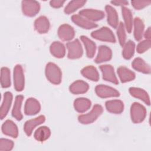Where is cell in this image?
I'll list each match as a JSON object with an SVG mask.
<instances>
[{
  "label": "cell",
  "instance_id": "8d00e7d4",
  "mask_svg": "<svg viewBox=\"0 0 151 151\" xmlns=\"http://www.w3.org/2000/svg\"><path fill=\"white\" fill-rule=\"evenodd\" d=\"M14 143L13 141L7 139H0V150L1 151H9L14 147Z\"/></svg>",
  "mask_w": 151,
  "mask_h": 151
},
{
  "label": "cell",
  "instance_id": "1f68e13d",
  "mask_svg": "<svg viewBox=\"0 0 151 151\" xmlns=\"http://www.w3.org/2000/svg\"><path fill=\"white\" fill-rule=\"evenodd\" d=\"M51 135V131L47 126L38 127L34 133V138L39 142H44L48 139Z\"/></svg>",
  "mask_w": 151,
  "mask_h": 151
},
{
  "label": "cell",
  "instance_id": "4dcf8cb0",
  "mask_svg": "<svg viewBox=\"0 0 151 151\" xmlns=\"http://www.w3.org/2000/svg\"><path fill=\"white\" fill-rule=\"evenodd\" d=\"M134 37L136 41L142 40L143 37L145 25L143 21L139 17L134 18Z\"/></svg>",
  "mask_w": 151,
  "mask_h": 151
},
{
  "label": "cell",
  "instance_id": "6da1fadb",
  "mask_svg": "<svg viewBox=\"0 0 151 151\" xmlns=\"http://www.w3.org/2000/svg\"><path fill=\"white\" fill-rule=\"evenodd\" d=\"M45 76L49 81L54 84H59L61 81L62 73L60 68L53 63H48L45 67Z\"/></svg>",
  "mask_w": 151,
  "mask_h": 151
},
{
  "label": "cell",
  "instance_id": "83f0119b",
  "mask_svg": "<svg viewBox=\"0 0 151 151\" xmlns=\"http://www.w3.org/2000/svg\"><path fill=\"white\" fill-rule=\"evenodd\" d=\"M24 97L22 95L16 96L13 109L12 110V115L17 120H21L22 119V114L21 113V106Z\"/></svg>",
  "mask_w": 151,
  "mask_h": 151
},
{
  "label": "cell",
  "instance_id": "7c38bea8",
  "mask_svg": "<svg viewBox=\"0 0 151 151\" xmlns=\"http://www.w3.org/2000/svg\"><path fill=\"white\" fill-rule=\"evenodd\" d=\"M45 120V117L44 115H40L37 117L27 120L24 125V130L25 134L28 136H30L35 127L42 123Z\"/></svg>",
  "mask_w": 151,
  "mask_h": 151
},
{
  "label": "cell",
  "instance_id": "9c48e42d",
  "mask_svg": "<svg viewBox=\"0 0 151 151\" xmlns=\"http://www.w3.org/2000/svg\"><path fill=\"white\" fill-rule=\"evenodd\" d=\"M80 15L90 21H97L104 17V13L102 11L93 9H84L79 12Z\"/></svg>",
  "mask_w": 151,
  "mask_h": 151
},
{
  "label": "cell",
  "instance_id": "b9f144b4",
  "mask_svg": "<svg viewBox=\"0 0 151 151\" xmlns=\"http://www.w3.org/2000/svg\"><path fill=\"white\" fill-rule=\"evenodd\" d=\"M144 36L146 38V40H150L151 37V31H150V27H149L147 30L145 31L144 34Z\"/></svg>",
  "mask_w": 151,
  "mask_h": 151
},
{
  "label": "cell",
  "instance_id": "4316f807",
  "mask_svg": "<svg viewBox=\"0 0 151 151\" xmlns=\"http://www.w3.org/2000/svg\"><path fill=\"white\" fill-rule=\"evenodd\" d=\"M51 54L57 58H63L65 54V48L63 44L59 41L53 42L50 47Z\"/></svg>",
  "mask_w": 151,
  "mask_h": 151
},
{
  "label": "cell",
  "instance_id": "ffe728a7",
  "mask_svg": "<svg viewBox=\"0 0 151 151\" xmlns=\"http://www.w3.org/2000/svg\"><path fill=\"white\" fill-rule=\"evenodd\" d=\"M88 84L83 80H77L73 82L69 88L70 92L75 94L85 93L88 91Z\"/></svg>",
  "mask_w": 151,
  "mask_h": 151
},
{
  "label": "cell",
  "instance_id": "60d3db41",
  "mask_svg": "<svg viewBox=\"0 0 151 151\" xmlns=\"http://www.w3.org/2000/svg\"><path fill=\"white\" fill-rule=\"evenodd\" d=\"M111 3L117 6H124L128 4V2L126 1H113Z\"/></svg>",
  "mask_w": 151,
  "mask_h": 151
},
{
  "label": "cell",
  "instance_id": "f1b7e54d",
  "mask_svg": "<svg viewBox=\"0 0 151 151\" xmlns=\"http://www.w3.org/2000/svg\"><path fill=\"white\" fill-rule=\"evenodd\" d=\"M80 38L85 46L86 50V55L87 57L93 58L96 53V44L86 36L82 35L81 36Z\"/></svg>",
  "mask_w": 151,
  "mask_h": 151
},
{
  "label": "cell",
  "instance_id": "f546056e",
  "mask_svg": "<svg viewBox=\"0 0 151 151\" xmlns=\"http://www.w3.org/2000/svg\"><path fill=\"white\" fill-rule=\"evenodd\" d=\"M122 13L124 19V25H125L126 30L129 33H130L132 30V27L133 24L132 13L129 8L125 6H122Z\"/></svg>",
  "mask_w": 151,
  "mask_h": 151
},
{
  "label": "cell",
  "instance_id": "836d02e7",
  "mask_svg": "<svg viewBox=\"0 0 151 151\" xmlns=\"http://www.w3.org/2000/svg\"><path fill=\"white\" fill-rule=\"evenodd\" d=\"M1 84L2 88H8L11 86L10 70L7 67H2L1 70Z\"/></svg>",
  "mask_w": 151,
  "mask_h": 151
},
{
  "label": "cell",
  "instance_id": "2e32d148",
  "mask_svg": "<svg viewBox=\"0 0 151 151\" xmlns=\"http://www.w3.org/2000/svg\"><path fill=\"white\" fill-rule=\"evenodd\" d=\"M50 22L45 16H40L34 21L35 29L40 34H45L50 29Z\"/></svg>",
  "mask_w": 151,
  "mask_h": 151
},
{
  "label": "cell",
  "instance_id": "d4e9b609",
  "mask_svg": "<svg viewBox=\"0 0 151 151\" xmlns=\"http://www.w3.org/2000/svg\"><path fill=\"white\" fill-rule=\"evenodd\" d=\"M91 103L90 100L84 97L76 99L74 101V107L79 113L86 111L91 107Z\"/></svg>",
  "mask_w": 151,
  "mask_h": 151
},
{
  "label": "cell",
  "instance_id": "30bf717a",
  "mask_svg": "<svg viewBox=\"0 0 151 151\" xmlns=\"http://www.w3.org/2000/svg\"><path fill=\"white\" fill-rule=\"evenodd\" d=\"M100 69L101 71L103 78L104 80L111 82L115 84H119V81L116 76L113 66L109 64L101 65L100 66Z\"/></svg>",
  "mask_w": 151,
  "mask_h": 151
},
{
  "label": "cell",
  "instance_id": "4fadbf2b",
  "mask_svg": "<svg viewBox=\"0 0 151 151\" xmlns=\"http://www.w3.org/2000/svg\"><path fill=\"white\" fill-rule=\"evenodd\" d=\"M58 35L59 38L63 41L71 40L75 35V31L73 27L64 24L61 25L58 30Z\"/></svg>",
  "mask_w": 151,
  "mask_h": 151
},
{
  "label": "cell",
  "instance_id": "d6986e66",
  "mask_svg": "<svg viewBox=\"0 0 151 151\" xmlns=\"http://www.w3.org/2000/svg\"><path fill=\"white\" fill-rule=\"evenodd\" d=\"M107 110L111 113L120 114L124 109L123 103L119 100H108L105 104Z\"/></svg>",
  "mask_w": 151,
  "mask_h": 151
},
{
  "label": "cell",
  "instance_id": "44dd1931",
  "mask_svg": "<svg viewBox=\"0 0 151 151\" xmlns=\"http://www.w3.org/2000/svg\"><path fill=\"white\" fill-rule=\"evenodd\" d=\"M117 74L122 83H126L135 78V74L129 68L121 66L117 68Z\"/></svg>",
  "mask_w": 151,
  "mask_h": 151
},
{
  "label": "cell",
  "instance_id": "ac0fdd59",
  "mask_svg": "<svg viewBox=\"0 0 151 151\" xmlns=\"http://www.w3.org/2000/svg\"><path fill=\"white\" fill-rule=\"evenodd\" d=\"M71 20L76 25L84 29H89L94 28L97 27V25L96 24L89 21L88 19L83 17L80 15H73L71 17Z\"/></svg>",
  "mask_w": 151,
  "mask_h": 151
},
{
  "label": "cell",
  "instance_id": "5bb4252c",
  "mask_svg": "<svg viewBox=\"0 0 151 151\" xmlns=\"http://www.w3.org/2000/svg\"><path fill=\"white\" fill-rule=\"evenodd\" d=\"M112 57V51L106 45H100L98 49V53L95 59L96 63H101L109 61Z\"/></svg>",
  "mask_w": 151,
  "mask_h": 151
},
{
  "label": "cell",
  "instance_id": "52a82bcc",
  "mask_svg": "<svg viewBox=\"0 0 151 151\" xmlns=\"http://www.w3.org/2000/svg\"><path fill=\"white\" fill-rule=\"evenodd\" d=\"M14 88L17 91H21L25 85V78L22 66L17 64L14 69Z\"/></svg>",
  "mask_w": 151,
  "mask_h": 151
},
{
  "label": "cell",
  "instance_id": "3957f363",
  "mask_svg": "<svg viewBox=\"0 0 151 151\" xmlns=\"http://www.w3.org/2000/svg\"><path fill=\"white\" fill-rule=\"evenodd\" d=\"M130 116L133 123H140L145 120L146 116V110L141 104L133 103L130 107Z\"/></svg>",
  "mask_w": 151,
  "mask_h": 151
},
{
  "label": "cell",
  "instance_id": "e0dca14e",
  "mask_svg": "<svg viewBox=\"0 0 151 151\" xmlns=\"http://www.w3.org/2000/svg\"><path fill=\"white\" fill-rule=\"evenodd\" d=\"M12 101V94L11 92L6 91L4 94L3 101L0 109L1 119H3L8 114Z\"/></svg>",
  "mask_w": 151,
  "mask_h": 151
},
{
  "label": "cell",
  "instance_id": "277c9868",
  "mask_svg": "<svg viewBox=\"0 0 151 151\" xmlns=\"http://www.w3.org/2000/svg\"><path fill=\"white\" fill-rule=\"evenodd\" d=\"M91 35L94 38L106 42H115L116 38L112 31L106 27H101V28L93 31Z\"/></svg>",
  "mask_w": 151,
  "mask_h": 151
},
{
  "label": "cell",
  "instance_id": "d590c367",
  "mask_svg": "<svg viewBox=\"0 0 151 151\" xmlns=\"http://www.w3.org/2000/svg\"><path fill=\"white\" fill-rule=\"evenodd\" d=\"M117 35L119 38L120 44L122 46H123L126 42V32L124 29V26L122 22H120L117 26Z\"/></svg>",
  "mask_w": 151,
  "mask_h": 151
},
{
  "label": "cell",
  "instance_id": "e575fe53",
  "mask_svg": "<svg viewBox=\"0 0 151 151\" xmlns=\"http://www.w3.org/2000/svg\"><path fill=\"white\" fill-rule=\"evenodd\" d=\"M86 1H70L67 6L65 7L64 9V12L67 14H70L76 10H77L78 8H80L82 7L85 4Z\"/></svg>",
  "mask_w": 151,
  "mask_h": 151
},
{
  "label": "cell",
  "instance_id": "7a4b0ae2",
  "mask_svg": "<svg viewBox=\"0 0 151 151\" xmlns=\"http://www.w3.org/2000/svg\"><path fill=\"white\" fill-rule=\"evenodd\" d=\"M103 109L100 104H95L88 113L78 116V120L82 124H90L94 122L103 113Z\"/></svg>",
  "mask_w": 151,
  "mask_h": 151
},
{
  "label": "cell",
  "instance_id": "d6a6232c",
  "mask_svg": "<svg viewBox=\"0 0 151 151\" xmlns=\"http://www.w3.org/2000/svg\"><path fill=\"white\" fill-rule=\"evenodd\" d=\"M134 48L135 44L133 41L129 40L127 42H125L122 51L123 57L126 60L130 59L134 55Z\"/></svg>",
  "mask_w": 151,
  "mask_h": 151
},
{
  "label": "cell",
  "instance_id": "74e56055",
  "mask_svg": "<svg viewBox=\"0 0 151 151\" xmlns=\"http://www.w3.org/2000/svg\"><path fill=\"white\" fill-rule=\"evenodd\" d=\"M150 40H145L140 42L137 45L136 50L139 54H142L148 50L150 48Z\"/></svg>",
  "mask_w": 151,
  "mask_h": 151
},
{
  "label": "cell",
  "instance_id": "7402d4cb",
  "mask_svg": "<svg viewBox=\"0 0 151 151\" xmlns=\"http://www.w3.org/2000/svg\"><path fill=\"white\" fill-rule=\"evenodd\" d=\"M107 13V22L110 26L116 28L119 25V17L116 9L110 5H106L105 7Z\"/></svg>",
  "mask_w": 151,
  "mask_h": 151
},
{
  "label": "cell",
  "instance_id": "f35d334b",
  "mask_svg": "<svg viewBox=\"0 0 151 151\" xmlns=\"http://www.w3.org/2000/svg\"><path fill=\"white\" fill-rule=\"evenodd\" d=\"M131 3L134 8L139 10L150 5L151 1H132Z\"/></svg>",
  "mask_w": 151,
  "mask_h": 151
},
{
  "label": "cell",
  "instance_id": "8fae6325",
  "mask_svg": "<svg viewBox=\"0 0 151 151\" xmlns=\"http://www.w3.org/2000/svg\"><path fill=\"white\" fill-rule=\"evenodd\" d=\"M41 109V105L39 101L32 97L28 99L25 104L24 112L26 115L32 116L37 114Z\"/></svg>",
  "mask_w": 151,
  "mask_h": 151
},
{
  "label": "cell",
  "instance_id": "9a60e30c",
  "mask_svg": "<svg viewBox=\"0 0 151 151\" xmlns=\"http://www.w3.org/2000/svg\"><path fill=\"white\" fill-rule=\"evenodd\" d=\"M2 132L5 135L14 138L17 137L18 130L17 125L11 120H6L2 125Z\"/></svg>",
  "mask_w": 151,
  "mask_h": 151
},
{
  "label": "cell",
  "instance_id": "ab89813d",
  "mask_svg": "<svg viewBox=\"0 0 151 151\" xmlns=\"http://www.w3.org/2000/svg\"><path fill=\"white\" fill-rule=\"evenodd\" d=\"M65 2L64 1H61V0H54V1H51L50 2V4L51 6L54 8H60L62 6Z\"/></svg>",
  "mask_w": 151,
  "mask_h": 151
},
{
  "label": "cell",
  "instance_id": "cb8c5ba5",
  "mask_svg": "<svg viewBox=\"0 0 151 151\" xmlns=\"http://www.w3.org/2000/svg\"><path fill=\"white\" fill-rule=\"evenodd\" d=\"M133 68L139 72L145 74H149L150 73V67L142 58L137 57L133 60L132 63Z\"/></svg>",
  "mask_w": 151,
  "mask_h": 151
},
{
  "label": "cell",
  "instance_id": "5b68a950",
  "mask_svg": "<svg viewBox=\"0 0 151 151\" xmlns=\"http://www.w3.org/2000/svg\"><path fill=\"white\" fill-rule=\"evenodd\" d=\"M68 50V58L70 59H77L80 58L83 53V48L78 40L69 42L67 44Z\"/></svg>",
  "mask_w": 151,
  "mask_h": 151
},
{
  "label": "cell",
  "instance_id": "484cf974",
  "mask_svg": "<svg viewBox=\"0 0 151 151\" xmlns=\"http://www.w3.org/2000/svg\"><path fill=\"white\" fill-rule=\"evenodd\" d=\"M81 73L84 77L93 81H97L99 79V72L96 68L93 65L84 67L81 70Z\"/></svg>",
  "mask_w": 151,
  "mask_h": 151
},
{
  "label": "cell",
  "instance_id": "603a6c76",
  "mask_svg": "<svg viewBox=\"0 0 151 151\" xmlns=\"http://www.w3.org/2000/svg\"><path fill=\"white\" fill-rule=\"evenodd\" d=\"M129 93L132 96L142 100L146 104L150 105V97L147 93L143 89L137 87H130L129 88Z\"/></svg>",
  "mask_w": 151,
  "mask_h": 151
},
{
  "label": "cell",
  "instance_id": "8992f818",
  "mask_svg": "<svg viewBox=\"0 0 151 151\" xmlns=\"http://www.w3.org/2000/svg\"><path fill=\"white\" fill-rule=\"evenodd\" d=\"M22 11L28 17L35 16L40 9V4L35 1H22L21 2Z\"/></svg>",
  "mask_w": 151,
  "mask_h": 151
},
{
  "label": "cell",
  "instance_id": "ba28073f",
  "mask_svg": "<svg viewBox=\"0 0 151 151\" xmlns=\"http://www.w3.org/2000/svg\"><path fill=\"white\" fill-rule=\"evenodd\" d=\"M95 91L96 94L101 98L119 97L120 93L115 88L103 84H100L96 87Z\"/></svg>",
  "mask_w": 151,
  "mask_h": 151
}]
</instances>
